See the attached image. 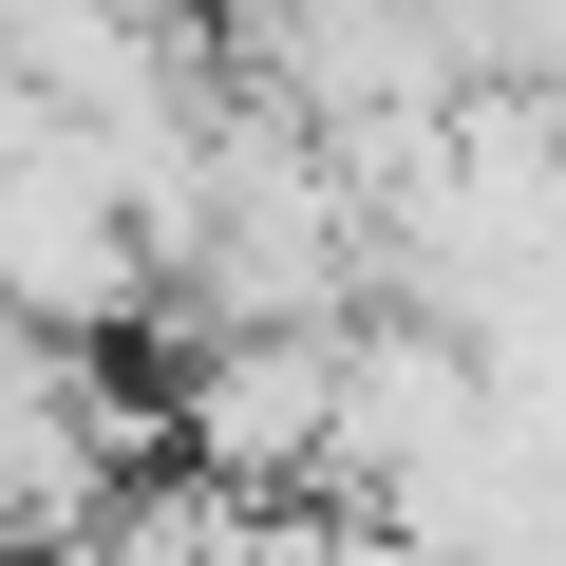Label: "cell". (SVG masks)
Masks as SVG:
<instances>
[{
	"instance_id": "cell-1",
	"label": "cell",
	"mask_w": 566,
	"mask_h": 566,
	"mask_svg": "<svg viewBox=\"0 0 566 566\" xmlns=\"http://www.w3.org/2000/svg\"><path fill=\"white\" fill-rule=\"evenodd\" d=\"M0 303L57 322V340H133L170 303V264H151V208L114 189L95 114H39L20 151H0Z\"/></svg>"
},
{
	"instance_id": "cell-2",
	"label": "cell",
	"mask_w": 566,
	"mask_h": 566,
	"mask_svg": "<svg viewBox=\"0 0 566 566\" xmlns=\"http://www.w3.org/2000/svg\"><path fill=\"white\" fill-rule=\"evenodd\" d=\"M340 340L359 322H227V340H189L170 453H208L227 491H322V453H340Z\"/></svg>"
},
{
	"instance_id": "cell-3",
	"label": "cell",
	"mask_w": 566,
	"mask_h": 566,
	"mask_svg": "<svg viewBox=\"0 0 566 566\" xmlns=\"http://www.w3.org/2000/svg\"><path fill=\"white\" fill-rule=\"evenodd\" d=\"M39 114H57V76H39V39H20V0H0V151H20Z\"/></svg>"
}]
</instances>
